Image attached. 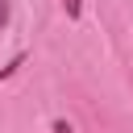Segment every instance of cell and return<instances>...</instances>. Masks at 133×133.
I'll return each mask as SVG.
<instances>
[{
	"mask_svg": "<svg viewBox=\"0 0 133 133\" xmlns=\"http://www.w3.org/2000/svg\"><path fill=\"white\" fill-rule=\"evenodd\" d=\"M66 4V17H79V0H62Z\"/></svg>",
	"mask_w": 133,
	"mask_h": 133,
	"instance_id": "obj_1",
	"label": "cell"
},
{
	"mask_svg": "<svg viewBox=\"0 0 133 133\" xmlns=\"http://www.w3.org/2000/svg\"><path fill=\"white\" fill-rule=\"evenodd\" d=\"M54 133H71V125L66 121H54Z\"/></svg>",
	"mask_w": 133,
	"mask_h": 133,
	"instance_id": "obj_2",
	"label": "cell"
},
{
	"mask_svg": "<svg viewBox=\"0 0 133 133\" xmlns=\"http://www.w3.org/2000/svg\"><path fill=\"white\" fill-rule=\"evenodd\" d=\"M4 17H8V0H0V21H4Z\"/></svg>",
	"mask_w": 133,
	"mask_h": 133,
	"instance_id": "obj_3",
	"label": "cell"
}]
</instances>
